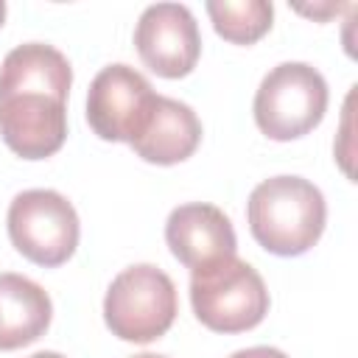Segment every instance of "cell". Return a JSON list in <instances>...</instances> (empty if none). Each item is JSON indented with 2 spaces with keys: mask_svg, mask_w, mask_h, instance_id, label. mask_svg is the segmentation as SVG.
<instances>
[{
  "mask_svg": "<svg viewBox=\"0 0 358 358\" xmlns=\"http://www.w3.org/2000/svg\"><path fill=\"white\" fill-rule=\"evenodd\" d=\"M229 358H288L282 350H277V347H266V344H260V347H246V350H235Z\"/></svg>",
  "mask_w": 358,
  "mask_h": 358,
  "instance_id": "5bb4252c",
  "label": "cell"
},
{
  "mask_svg": "<svg viewBox=\"0 0 358 358\" xmlns=\"http://www.w3.org/2000/svg\"><path fill=\"white\" fill-rule=\"evenodd\" d=\"M296 11L299 14H310V17H319V20H324L327 14H333V11H338V6H333V3H327V6H322V8H308V6H296Z\"/></svg>",
  "mask_w": 358,
  "mask_h": 358,
  "instance_id": "9a60e30c",
  "label": "cell"
},
{
  "mask_svg": "<svg viewBox=\"0 0 358 358\" xmlns=\"http://www.w3.org/2000/svg\"><path fill=\"white\" fill-rule=\"evenodd\" d=\"M53 319V302L48 291L31 277L3 271L0 274V350H20L34 344Z\"/></svg>",
  "mask_w": 358,
  "mask_h": 358,
  "instance_id": "8fae6325",
  "label": "cell"
},
{
  "mask_svg": "<svg viewBox=\"0 0 358 358\" xmlns=\"http://www.w3.org/2000/svg\"><path fill=\"white\" fill-rule=\"evenodd\" d=\"M73 67L62 50L25 42L0 64V137L22 159L53 157L67 140Z\"/></svg>",
  "mask_w": 358,
  "mask_h": 358,
  "instance_id": "6da1fadb",
  "label": "cell"
},
{
  "mask_svg": "<svg viewBox=\"0 0 358 358\" xmlns=\"http://www.w3.org/2000/svg\"><path fill=\"white\" fill-rule=\"evenodd\" d=\"M3 20H6V3L0 0V25H3Z\"/></svg>",
  "mask_w": 358,
  "mask_h": 358,
  "instance_id": "ac0fdd59",
  "label": "cell"
},
{
  "mask_svg": "<svg viewBox=\"0 0 358 358\" xmlns=\"http://www.w3.org/2000/svg\"><path fill=\"white\" fill-rule=\"evenodd\" d=\"M252 112L268 140H299L313 131L327 112V81L308 62H282L263 76Z\"/></svg>",
  "mask_w": 358,
  "mask_h": 358,
  "instance_id": "277c9868",
  "label": "cell"
},
{
  "mask_svg": "<svg viewBox=\"0 0 358 358\" xmlns=\"http://www.w3.org/2000/svg\"><path fill=\"white\" fill-rule=\"evenodd\" d=\"M157 92L148 78L129 64H106L87 92V123L109 143H131Z\"/></svg>",
  "mask_w": 358,
  "mask_h": 358,
  "instance_id": "52a82bcc",
  "label": "cell"
},
{
  "mask_svg": "<svg viewBox=\"0 0 358 358\" xmlns=\"http://www.w3.org/2000/svg\"><path fill=\"white\" fill-rule=\"evenodd\" d=\"M201 143V120L199 115L168 95H157L148 117L143 120L140 131L129 143L134 154L154 165H176L193 157Z\"/></svg>",
  "mask_w": 358,
  "mask_h": 358,
  "instance_id": "30bf717a",
  "label": "cell"
},
{
  "mask_svg": "<svg viewBox=\"0 0 358 358\" xmlns=\"http://www.w3.org/2000/svg\"><path fill=\"white\" fill-rule=\"evenodd\" d=\"M11 246L36 266L56 268L78 246L81 224L76 207L59 190L34 187L11 199L6 215Z\"/></svg>",
  "mask_w": 358,
  "mask_h": 358,
  "instance_id": "8992f818",
  "label": "cell"
},
{
  "mask_svg": "<svg viewBox=\"0 0 358 358\" xmlns=\"http://www.w3.org/2000/svg\"><path fill=\"white\" fill-rule=\"evenodd\" d=\"M252 238L271 255L296 257L316 246L324 232L327 204L322 190L302 176L280 173L263 179L246 201Z\"/></svg>",
  "mask_w": 358,
  "mask_h": 358,
  "instance_id": "7a4b0ae2",
  "label": "cell"
},
{
  "mask_svg": "<svg viewBox=\"0 0 358 358\" xmlns=\"http://www.w3.org/2000/svg\"><path fill=\"white\" fill-rule=\"evenodd\" d=\"M176 285L154 263L123 268L106 288L103 322L120 341L148 344L168 333L176 319Z\"/></svg>",
  "mask_w": 358,
  "mask_h": 358,
  "instance_id": "5b68a950",
  "label": "cell"
},
{
  "mask_svg": "<svg viewBox=\"0 0 358 358\" xmlns=\"http://www.w3.org/2000/svg\"><path fill=\"white\" fill-rule=\"evenodd\" d=\"M131 358H168V355H154V352H140V355H131Z\"/></svg>",
  "mask_w": 358,
  "mask_h": 358,
  "instance_id": "e0dca14e",
  "label": "cell"
},
{
  "mask_svg": "<svg viewBox=\"0 0 358 358\" xmlns=\"http://www.w3.org/2000/svg\"><path fill=\"white\" fill-rule=\"evenodd\" d=\"M165 243L171 255L190 271L232 257L238 249L229 215L207 201L173 207L165 221Z\"/></svg>",
  "mask_w": 358,
  "mask_h": 358,
  "instance_id": "9c48e42d",
  "label": "cell"
},
{
  "mask_svg": "<svg viewBox=\"0 0 358 358\" xmlns=\"http://www.w3.org/2000/svg\"><path fill=\"white\" fill-rule=\"evenodd\" d=\"M352 101H355V87L350 90L347 95V103H344V123H341V137L336 143V157L341 162V171L352 179L355 171H352V145H350V137H352Z\"/></svg>",
  "mask_w": 358,
  "mask_h": 358,
  "instance_id": "4fadbf2b",
  "label": "cell"
},
{
  "mask_svg": "<svg viewBox=\"0 0 358 358\" xmlns=\"http://www.w3.org/2000/svg\"><path fill=\"white\" fill-rule=\"evenodd\" d=\"M190 305L207 330L243 333L266 319L268 288L257 268L232 255L190 271Z\"/></svg>",
  "mask_w": 358,
  "mask_h": 358,
  "instance_id": "3957f363",
  "label": "cell"
},
{
  "mask_svg": "<svg viewBox=\"0 0 358 358\" xmlns=\"http://www.w3.org/2000/svg\"><path fill=\"white\" fill-rule=\"evenodd\" d=\"M207 14L218 36L235 45H252L268 34L274 6L268 0H210Z\"/></svg>",
  "mask_w": 358,
  "mask_h": 358,
  "instance_id": "7c38bea8",
  "label": "cell"
},
{
  "mask_svg": "<svg viewBox=\"0 0 358 358\" xmlns=\"http://www.w3.org/2000/svg\"><path fill=\"white\" fill-rule=\"evenodd\" d=\"M134 48L157 76L185 78L201 56L199 22L185 3H154L134 25Z\"/></svg>",
  "mask_w": 358,
  "mask_h": 358,
  "instance_id": "ba28073f",
  "label": "cell"
},
{
  "mask_svg": "<svg viewBox=\"0 0 358 358\" xmlns=\"http://www.w3.org/2000/svg\"><path fill=\"white\" fill-rule=\"evenodd\" d=\"M28 358H64V355L62 352H53V350H42V352H34Z\"/></svg>",
  "mask_w": 358,
  "mask_h": 358,
  "instance_id": "2e32d148",
  "label": "cell"
}]
</instances>
